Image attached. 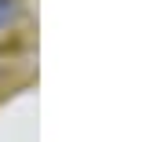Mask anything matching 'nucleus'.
<instances>
[{"instance_id":"obj_1","label":"nucleus","mask_w":150,"mask_h":142,"mask_svg":"<svg viewBox=\"0 0 150 142\" xmlns=\"http://www.w3.org/2000/svg\"><path fill=\"white\" fill-rule=\"evenodd\" d=\"M11 15H15V0H0V29L11 22Z\"/></svg>"}]
</instances>
